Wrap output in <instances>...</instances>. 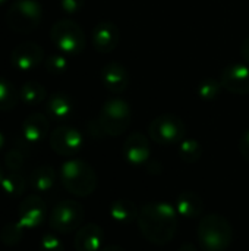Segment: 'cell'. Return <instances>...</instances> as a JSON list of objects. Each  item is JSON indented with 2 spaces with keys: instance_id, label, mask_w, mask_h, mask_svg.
Here are the masks:
<instances>
[{
  "instance_id": "cell-4",
  "label": "cell",
  "mask_w": 249,
  "mask_h": 251,
  "mask_svg": "<svg viewBox=\"0 0 249 251\" xmlns=\"http://www.w3.org/2000/svg\"><path fill=\"white\" fill-rule=\"evenodd\" d=\"M43 19V6L37 0H15L7 13V26L18 34H28L37 29Z\"/></svg>"
},
{
  "instance_id": "cell-31",
  "label": "cell",
  "mask_w": 249,
  "mask_h": 251,
  "mask_svg": "<svg viewBox=\"0 0 249 251\" xmlns=\"http://www.w3.org/2000/svg\"><path fill=\"white\" fill-rule=\"evenodd\" d=\"M85 4V0H60V7L68 15L78 13Z\"/></svg>"
},
{
  "instance_id": "cell-3",
  "label": "cell",
  "mask_w": 249,
  "mask_h": 251,
  "mask_svg": "<svg viewBox=\"0 0 249 251\" xmlns=\"http://www.w3.org/2000/svg\"><path fill=\"white\" fill-rule=\"evenodd\" d=\"M197 235L203 251H227L233 240V229L226 218L208 215L201 219Z\"/></svg>"
},
{
  "instance_id": "cell-14",
  "label": "cell",
  "mask_w": 249,
  "mask_h": 251,
  "mask_svg": "<svg viewBox=\"0 0 249 251\" xmlns=\"http://www.w3.org/2000/svg\"><path fill=\"white\" fill-rule=\"evenodd\" d=\"M50 129V122L48 118L44 113L35 112L31 113L25 118V121L22 122V128H21V135L22 140L28 144H38L41 143Z\"/></svg>"
},
{
  "instance_id": "cell-28",
  "label": "cell",
  "mask_w": 249,
  "mask_h": 251,
  "mask_svg": "<svg viewBox=\"0 0 249 251\" xmlns=\"http://www.w3.org/2000/svg\"><path fill=\"white\" fill-rule=\"evenodd\" d=\"M222 82L216 79H204L198 85V96L204 100H214L219 97L222 90Z\"/></svg>"
},
{
  "instance_id": "cell-20",
  "label": "cell",
  "mask_w": 249,
  "mask_h": 251,
  "mask_svg": "<svg viewBox=\"0 0 249 251\" xmlns=\"http://www.w3.org/2000/svg\"><path fill=\"white\" fill-rule=\"evenodd\" d=\"M109 213H110V218L117 222V224H131L134 221H136L138 218V207L134 201L131 200H126V199H120V200H114L110 207H109Z\"/></svg>"
},
{
  "instance_id": "cell-5",
  "label": "cell",
  "mask_w": 249,
  "mask_h": 251,
  "mask_svg": "<svg viewBox=\"0 0 249 251\" xmlns=\"http://www.w3.org/2000/svg\"><path fill=\"white\" fill-rule=\"evenodd\" d=\"M132 121L131 106L122 99H110L104 103L98 115V125L103 134L117 137L126 132Z\"/></svg>"
},
{
  "instance_id": "cell-25",
  "label": "cell",
  "mask_w": 249,
  "mask_h": 251,
  "mask_svg": "<svg viewBox=\"0 0 249 251\" xmlns=\"http://www.w3.org/2000/svg\"><path fill=\"white\" fill-rule=\"evenodd\" d=\"M179 157L185 163H197L203 156L201 144L194 138H185L179 143Z\"/></svg>"
},
{
  "instance_id": "cell-16",
  "label": "cell",
  "mask_w": 249,
  "mask_h": 251,
  "mask_svg": "<svg viewBox=\"0 0 249 251\" xmlns=\"http://www.w3.org/2000/svg\"><path fill=\"white\" fill-rule=\"evenodd\" d=\"M101 82L110 93L120 94L129 85V74L123 65L110 62L101 69Z\"/></svg>"
},
{
  "instance_id": "cell-21",
  "label": "cell",
  "mask_w": 249,
  "mask_h": 251,
  "mask_svg": "<svg viewBox=\"0 0 249 251\" xmlns=\"http://www.w3.org/2000/svg\"><path fill=\"white\" fill-rule=\"evenodd\" d=\"M31 187L37 193H48L56 184V171L48 165L38 166L32 171L29 178Z\"/></svg>"
},
{
  "instance_id": "cell-29",
  "label": "cell",
  "mask_w": 249,
  "mask_h": 251,
  "mask_svg": "<svg viewBox=\"0 0 249 251\" xmlns=\"http://www.w3.org/2000/svg\"><path fill=\"white\" fill-rule=\"evenodd\" d=\"M44 66H45L48 74L60 75V74L66 72L69 63H68V59L65 56H62V54H51V56H48L44 60Z\"/></svg>"
},
{
  "instance_id": "cell-13",
  "label": "cell",
  "mask_w": 249,
  "mask_h": 251,
  "mask_svg": "<svg viewBox=\"0 0 249 251\" xmlns=\"http://www.w3.org/2000/svg\"><path fill=\"white\" fill-rule=\"evenodd\" d=\"M120 41L119 28L110 22L103 21L94 26L92 31V44L98 53H112Z\"/></svg>"
},
{
  "instance_id": "cell-27",
  "label": "cell",
  "mask_w": 249,
  "mask_h": 251,
  "mask_svg": "<svg viewBox=\"0 0 249 251\" xmlns=\"http://www.w3.org/2000/svg\"><path fill=\"white\" fill-rule=\"evenodd\" d=\"M25 163V153L21 147H12L4 156V165L9 172H19Z\"/></svg>"
},
{
  "instance_id": "cell-12",
  "label": "cell",
  "mask_w": 249,
  "mask_h": 251,
  "mask_svg": "<svg viewBox=\"0 0 249 251\" xmlns=\"http://www.w3.org/2000/svg\"><path fill=\"white\" fill-rule=\"evenodd\" d=\"M220 82L233 94H249V68L241 63L226 66L222 72Z\"/></svg>"
},
{
  "instance_id": "cell-24",
  "label": "cell",
  "mask_w": 249,
  "mask_h": 251,
  "mask_svg": "<svg viewBox=\"0 0 249 251\" xmlns=\"http://www.w3.org/2000/svg\"><path fill=\"white\" fill-rule=\"evenodd\" d=\"M19 101V91L10 81L0 76V112H9L16 107Z\"/></svg>"
},
{
  "instance_id": "cell-9",
  "label": "cell",
  "mask_w": 249,
  "mask_h": 251,
  "mask_svg": "<svg viewBox=\"0 0 249 251\" xmlns=\"http://www.w3.org/2000/svg\"><path fill=\"white\" fill-rule=\"evenodd\" d=\"M84 146L82 134L73 126H57L50 134V147L54 153L63 157L76 154Z\"/></svg>"
},
{
  "instance_id": "cell-36",
  "label": "cell",
  "mask_w": 249,
  "mask_h": 251,
  "mask_svg": "<svg viewBox=\"0 0 249 251\" xmlns=\"http://www.w3.org/2000/svg\"><path fill=\"white\" fill-rule=\"evenodd\" d=\"M4 143H6V138H4L3 132L0 131V151H1V150H3V147H4Z\"/></svg>"
},
{
  "instance_id": "cell-32",
  "label": "cell",
  "mask_w": 249,
  "mask_h": 251,
  "mask_svg": "<svg viewBox=\"0 0 249 251\" xmlns=\"http://www.w3.org/2000/svg\"><path fill=\"white\" fill-rule=\"evenodd\" d=\"M239 151L242 154V157L249 162V129L241 137V141H239Z\"/></svg>"
},
{
  "instance_id": "cell-33",
  "label": "cell",
  "mask_w": 249,
  "mask_h": 251,
  "mask_svg": "<svg viewBox=\"0 0 249 251\" xmlns=\"http://www.w3.org/2000/svg\"><path fill=\"white\" fill-rule=\"evenodd\" d=\"M241 54H242V57L249 63V37H247L242 41V44H241Z\"/></svg>"
},
{
  "instance_id": "cell-37",
  "label": "cell",
  "mask_w": 249,
  "mask_h": 251,
  "mask_svg": "<svg viewBox=\"0 0 249 251\" xmlns=\"http://www.w3.org/2000/svg\"><path fill=\"white\" fill-rule=\"evenodd\" d=\"M3 176H4V174H3V171L0 169V182H1V179H3Z\"/></svg>"
},
{
  "instance_id": "cell-18",
  "label": "cell",
  "mask_w": 249,
  "mask_h": 251,
  "mask_svg": "<svg viewBox=\"0 0 249 251\" xmlns=\"http://www.w3.org/2000/svg\"><path fill=\"white\" fill-rule=\"evenodd\" d=\"M176 210L178 215L186 219H197L201 216L204 210V201L203 199L194 193V191H185L178 196L176 199Z\"/></svg>"
},
{
  "instance_id": "cell-11",
  "label": "cell",
  "mask_w": 249,
  "mask_h": 251,
  "mask_svg": "<svg viewBox=\"0 0 249 251\" xmlns=\"http://www.w3.org/2000/svg\"><path fill=\"white\" fill-rule=\"evenodd\" d=\"M43 59H44V50L41 49V46H38L34 41L19 43L10 53L12 65L22 72H28L37 68L43 62Z\"/></svg>"
},
{
  "instance_id": "cell-38",
  "label": "cell",
  "mask_w": 249,
  "mask_h": 251,
  "mask_svg": "<svg viewBox=\"0 0 249 251\" xmlns=\"http://www.w3.org/2000/svg\"><path fill=\"white\" fill-rule=\"evenodd\" d=\"M6 1H7V0H0V4H4Z\"/></svg>"
},
{
  "instance_id": "cell-19",
  "label": "cell",
  "mask_w": 249,
  "mask_h": 251,
  "mask_svg": "<svg viewBox=\"0 0 249 251\" xmlns=\"http://www.w3.org/2000/svg\"><path fill=\"white\" fill-rule=\"evenodd\" d=\"M47 113L56 121H66L73 113V103L65 93H54L48 97Z\"/></svg>"
},
{
  "instance_id": "cell-17",
  "label": "cell",
  "mask_w": 249,
  "mask_h": 251,
  "mask_svg": "<svg viewBox=\"0 0 249 251\" xmlns=\"http://www.w3.org/2000/svg\"><path fill=\"white\" fill-rule=\"evenodd\" d=\"M104 232L95 224H87L76 231L75 249L76 251H100L103 249Z\"/></svg>"
},
{
  "instance_id": "cell-35",
  "label": "cell",
  "mask_w": 249,
  "mask_h": 251,
  "mask_svg": "<svg viewBox=\"0 0 249 251\" xmlns=\"http://www.w3.org/2000/svg\"><path fill=\"white\" fill-rule=\"evenodd\" d=\"M179 251H197V249H195V246H194V244H191V243H185V244H182V246H181Z\"/></svg>"
},
{
  "instance_id": "cell-10",
  "label": "cell",
  "mask_w": 249,
  "mask_h": 251,
  "mask_svg": "<svg viewBox=\"0 0 249 251\" xmlns=\"http://www.w3.org/2000/svg\"><path fill=\"white\" fill-rule=\"evenodd\" d=\"M18 218V224L25 231L37 229L45 219V203L37 194L26 196L19 204Z\"/></svg>"
},
{
  "instance_id": "cell-2",
  "label": "cell",
  "mask_w": 249,
  "mask_h": 251,
  "mask_svg": "<svg viewBox=\"0 0 249 251\" xmlns=\"http://www.w3.org/2000/svg\"><path fill=\"white\" fill-rule=\"evenodd\" d=\"M60 181L66 191L76 197L91 196L98 184V178L92 166L79 159H70L62 165Z\"/></svg>"
},
{
  "instance_id": "cell-30",
  "label": "cell",
  "mask_w": 249,
  "mask_h": 251,
  "mask_svg": "<svg viewBox=\"0 0 249 251\" xmlns=\"http://www.w3.org/2000/svg\"><path fill=\"white\" fill-rule=\"evenodd\" d=\"M40 251H65V247L56 235L45 234L40 241Z\"/></svg>"
},
{
  "instance_id": "cell-23",
  "label": "cell",
  "mask_w": 249,
  "mask_h": 251,
  "mask_svg": "<svg viewBox=\"0 0 249 251\" xmlns=\"http://www.w3.org/2000/svg\"><path fill=\"white\" fill-rule=\"evenodd\" d=\"M26 187H28V182L25 176L19 172H9L7 175L3 176L0 182V190L3 191V194L12 199L21 197L26 191Z\"/></svg>"
},
{
  "instance_id": "cell-34",
  "label": "cell",
  "mask_w": 249,
  "mask_h": 251,
  "mask_svg": "<svg viewBox=\"0 0 249 251\" xmlns=\"http://www.w3.org/2000/svg\"><path fill=\"white\" fill-rule=\"evenodd\" d=\"M100 251H125L120 246H116V244H109V246H104Z\"/></svg>"
},
{
  "instance_id": "cell-22",
  "label": "cell",
  "mask_w": 249,
  "mask_h": 251,
  "mask_svg": "<svg viewBox=\"0 0 249 251\" xmlns=\"http://www.w3.org/2000/svg\"><path fill=\"white\" fill-rule=\"evenodd\" d=\"M47 97V91L44 85L37 81H26L19 88V100L25 106H38Z\"/></svg>"
},
{
  "instance_id": "cell-26",
  "label": "cell",
  "mask_w": 249,
  "mask_h": 251,
  "mask_svg": "<svg viewBox=\"0 0 249 251\" xmlns=\"http://www.w3.org/2000/svg\"><path fill=\"white\" fill-rule=\"evenodd\" d=\"M23 232H25V229L21 228V225H19L18 222H13V224L6 225V226L1 229V232H0V240H1V243H3L4 246L12 247V246H16V244H19V243L22 241Z\"/></svg>"
},
{
  "instance_id": "cell-15",
  "label": "cell",
  "mask_w": 249,
  "mask_h": 251,
  "mask_svg": "<svg viewBox=\"0 0 249 251\" xmlns=\"http://www.w3.org/2000/svg\"><path fill=\"white\" fill-rule=\"evenodd\" d=\"M150 141L141 132L131 134L123 143V156L128 163L139 166L150 157Z\"/></svg>"
},
{
  "instance_id": "cell-6",
  "label": "cell",
  "mask_w": 249,
  "mask_h": 251,
  "mask_svg": "<svg viewBox=\"0 0 249 251\" xmlns=\"http://www.w3.org/2000/svg\"><path fill=\"white\" fill-rule=\"evenodd\" d=\"M51 43L65 54L76 56L85 49L84 29L72 19H60L50 29Z\"/></svg>"
},
{
  "instance_id": "cell-8",
  "label": "cell",
  "mask_w": 249,
  "mask_h": 251,
  "mask_svg": "<svg viewBox=\"0 0 249 251\" xmlns=\"http://www.w3.org/2000/svg\"><path fill=\"white\" fill-rule=\"evenodd\" d=\"M84 207L75 200H63L54 206L48 216V225L59 234H70L78 231L84 222Z\"/></svg>"
},
{
  "instance_id": "cell-1",
  "label": "cell",
  "mask_w": 249,
  "mask_h": 251,
  "mask_svg": "<svg viewBox=\"0 0 249 251\" xmlns=\"http://www.w3.org/2000/svg\"><path fill=\"white\" fill-rule=\"evenodd\" d=\"M136 225L147 241L156 246L170 243L178 229V210L169 203H147L138 213Z\"/></svg>"
},
{
  "instance_id": "cell-7",
  "label": "cell",
  "mask_w": 249,
  "mask_h": 251,
  "mask_svg": "<svg viewBox=\"0 0 249 251\" xmlns=\"http://www.w3.org/2000/svg\"><path fill=\"white\" fill-rule=\"evenodd\" d=\"M148 134L150 138L160 146H175L185 140L186 126L179 116L166 113L151 121Z\"/></svg>"
}]
</instances>
